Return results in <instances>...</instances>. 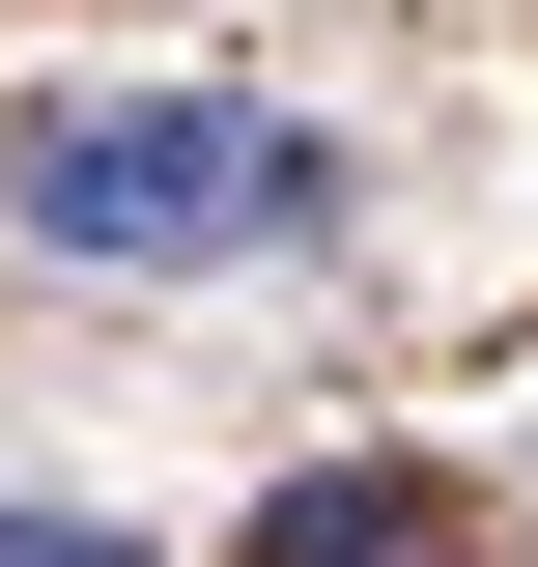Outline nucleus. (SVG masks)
Returning a JSON list of instances; mask_svg holds the SVG:
<instances>
[{"mask_svg":"<svg viewBox=\"0 0 538 567\" xmlns=\"http://www.w3.org/2000/svg\"><path fill=\"white\" fill-rule=\"evenodd\" d=\"M0 227L85 256V284H199V256H256V227H312V142L227 114V85H29V114H0Z\"/></svg>","mask_w":538,"mask_h":567,"instance_id":"obj_1","label":"nucleus"},{"mask_svg":"<svg viewBox=\"0 0 538 567\" xmlns=\"http://www.w3.org/2000/svg\"><path fill=\"white\" fill-rule=\"evenodd\" d=\"M256 567H454V511H425L397 454H312V483L256 511Z\"/></svg>","mask_w":538,"mask_h":567,"instance_id":"obj_2","label":"nucleus"},{"mask_svg":"<svg viewBox=\"0 0 538 567\" xmlns=\"http://www.w3.org/2000/svg\"><path fill=\"white\" fill-rule=\"evenodd\" d=\"M0 567H142V539H114V511H0Z\"/></svg>","mask_w":538,"mask_h":567,"instance_id":"obj_3","label":"nucleus"}]
</instances>
